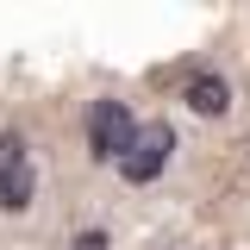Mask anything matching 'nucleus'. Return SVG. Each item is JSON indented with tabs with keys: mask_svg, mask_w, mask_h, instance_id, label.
<instances>
[{
	"mask_svg": "<svg viewBox=\"0 0 250 250\" xmlns=\"http://www.w3.org/2000/svg\"><path fill=\"white\" fill-rule=\"evenodd\" d=\"M182 106L200 113V119H225V113H231V82H225L219 69H194L188 88H182Z\"/></svg>",
	"mask_w": 250,
	"mask_h": 250,
	"instance_id": "nucleus-4",
	"label": "nucleus"
},
{
	"mask_svg": "<svg viewBox=\"0 0 250 250\" xmlns=\"http://www.w3.org/2000/svg\"><path fill=\"white\" fill-rule=\"evenodd\" d=\"M131 131H138V119H131L125 100H94L88 106V156L94 163H119Z\"/></svg>",
	"mask_w": 250,
	"mask_h": 250,
	"instance_id": "nucleus-3",
	"label": "nucleus"
},
{
	"mask_svg": "<svg viewBox=\"0 0 250 250\" xmlns=\"http://www.w3.org/2000/svg\"><path fill=\"white\" fill-rule=\"evenodd\" d=\"M169 150H175V125L169 119H150V125H138L131 131V144H125V156L113 163L125 175V188H150L163 169H169Z\"/></svg>",
	"mask_w": 250,
	"mask_h": 250,
	"instance_id": "nucleus-1",
	"label": "nucleus"
},
{
	"mask_svg": "<svg viewBox=\"0 0 250 250\" xmlns=\"http://www.w3.org/2000/svg\"><path fill=\"white\" fill-rule=\"evenodd\" d=\"M38 200V156L25 131H0V213H31Z\"/></svg>",
	"mask_w": 250,
	"mask_h": 250,
	"instance_id": "nucleus-2",
	"label": "nucleus"
},
{
	"mask_svg": "<svg viewBox=\"0 0 250 250\" xmlns=\"http://www.w3.org/2000/svg\"><path fill=\"white\" fill-rule=\"evenodd\" d=\"M69 250H113V244H106V231L94 225V231H75V244H69Z\"/></svg>",
	"mask_w": 250,
	"mask_h": 250,
	"instance_id": "nucleus-5",
	"label": "nucleus"
}]
</instances>
